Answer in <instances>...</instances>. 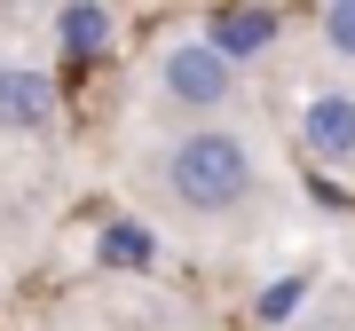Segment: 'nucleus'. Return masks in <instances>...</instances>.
<instances>
[{
	"mask_svg": "<svg viewBox=\"0 0 355 331\" xmlns=\"http://www.w3.org/2000/svg\"><path fill=\"white\" fill-rule=\"evenodd\" d=\"M324 39H331V55L355 64V0H331V8H324Z\"/></svg>",
	"mask_w": 355,
	"mask_h": 331,
	"instance_id": "9",
	"label": "nucleus"
},
{
	"mask_svg": "<svg viewBox=\"0 0 355 331\" xmlns=\"http://www.w3.org/2000/svg\"><path fill=\"white\" fill-rule=\"evenodd\" d=\"M166 190H174L190 213H229L245 190H253V158H245L237 134H182L174 158H166Z\"/></svg>",
	"mask_w": 355,
	"mask_h": 331,
	"instance_id": "1",
	"label": "nucleus"
},
{
	"mask_svg": "<svg viewBox=\"0 0 355 331\" xmlns=\"http://www.w3.org/2000/svg\"><path fill=\"white\" fill-rule=\"evenodd\" d=\"M0 118H8V127H48L55 118V87L40 71H8L0 64Z\"/></svg>",
	"mask_w": 355,
	"mask_h": 331,
	"instance_id": "5",
	"label": "nucleus"
},
{
	"mask_svg": "<svg viewBox=\"0 0 355 331\" xmlns=\"http://www.w3.org/2000/svg\"><path fill=\"white\" fill-rule=\"evenodd\" d=\"M55 39H64V55H103L111 48V8H87V0L64 8L55 16Z\"/></svg>",
	"mask_w": 355,
	"mask_h": 331,
	"instance_id": "6",
	"label": "nucleus"
},
{
	"mask_svg": "<svg viewBox=\"0 0 355 331\" xmlns=\"http://www.w3.org/2000/svg\"><path fill=\"white\" fill-rule=\"evenodd\" d=\"M166 95L174 102H190V111H214V102H229V64L214 48H205V39H182L174 55H166Z\"/></svg>",
	"mask_w": 355,
	"mask_h": 331,
	"instance_id": "2",
	"label": "nucleus"
},
{
	"mask_svg": "<svg viewBox=\"0 0 355 331\" xmlns=\"http://www.w3.org/2000/svg\"><path fill=\"white\" fill-rule=\"evenodd\" d=\"M95 253H103V268H150L158 260V237L142 229V221H111V229L95 237Z\"/></svg>",
	"mask_w": 355,
	"mask_h": 331,
	"instance_id": "7",
	"label": "nucleus"
},
{
	"mask_svg": "<svg viewBox=\"0 0 355 331\" xmlns=\"http://www.w3.org/2000/svg\"><path fill=\"white\" fill-rule=\"evenodd\" d=\"M300 292H308L300 276H284V284H268V292L253 300V316H261V323H292V307H300Z\"/></svg>",
	"mask_w": 355,
	"mask_h": 331,
	"instance_id": "8",
	"label": "nucleus"
},
{
	"mask_svg": "<svg viewBox=\"0 0 355 331\" xmlns=\"http://www.w3.org/2000/svg\"><path fill=\"white\" fill-rule=\"evenodd\" d=\"M300 134H308L316 158H355V95H316L308 118H300Z\"/></svg>",
	"mask_w": 355,
	"mask_h": 331,
	"instance_id": "4",
	"label": "nucleus"
},
{
	"mask_svg": "<svg viewBox=\"0 0 355 331\" xmlns=\"http://www.w3.org/2000/svg\"><path fill=\"white\" fill-rule=\"evenodd\" d=\"M268 39H277V8H214V24H205V48H214L229 71L253 64Z\"/></svg>",
	"mask_w": 355,
	"mask_h": 331,
	"instance_id": "3",
	"label": "nucleus"
}]
</instances>
